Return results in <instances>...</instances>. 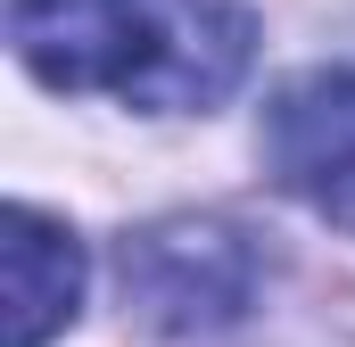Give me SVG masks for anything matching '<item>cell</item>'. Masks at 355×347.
I'll return each instance as SVG.
<instances>
[{
	"instance_id": "6da1fadb",
	"label": "cell",
	"mask_w": 355,
	"mask_h": 347,
	"mask_svg": "<svg viewBox=\"0 0 355 347\" xmlns=\"http://www.w3.org/2000/svg\"><path fill=\"white\" fill-rule=\"evenodd\" d=\"M124 298L157 339H223L257 306V248L223 215H166L124 240Z\"/></svg>"
},
{
	"instance_id": "7a4b0ae2",
	"label": "cell",
	"mask_w": 355,
	"mask_h": 347,
	"mask_svg": "<svg viewBox=\"0 0 355 347\" xmlns=\"http://www.w3.org/2000/svg\"><path fill=\"white\" fill-rule=\"evenodd\" d=\"M8 42L50 91H124L157 42V0H8Z\"/></svg>"
},
{
	"instance_id": "3957f363",
	"label": "cell",
	"mask_w": 355,
	"mask_h": 347,
	"mask_svg": "<svg viewBox=\"0 0 355 347\" xmlns=\"http://www.w3.org/2000/svg\"><path fill=\"white\" fill-rule=\"evenodd\" d=\"M265 166L331 223H355V67H314L272 91Z\"/></svg>"
},
{
	"instance_id": "277c9868",
	"label": "cell",
	"mask_w": 355,
	"mask_h": 347,
	"mask_svg": "<svg viewBox=\"0 0 355 347\" xmlns=\"http://www.w3.org/2000/svg\"><path fill=\"white\" fill-rule=\"evenodd\" d=\"M257 17L240 0H157V42L132 83V108H215L248 75Z\"/></svg>"
},
{
	"instance_id": "5b68a950",
	"label": "cell",
	"mask_w": 355,
	"mask_h": 347,
	"mask_svg": "<svg viewBox=\"0 0 355 347\" xmlns=\"http://www.w3.org/2000/svg\"><path fill=\"white\" fill-rule=\"evenodd\" d=\"M0 273H8V347H42L75 323V306H83V248L42 207H8Z\"/></svg>"
}]
</instances>
